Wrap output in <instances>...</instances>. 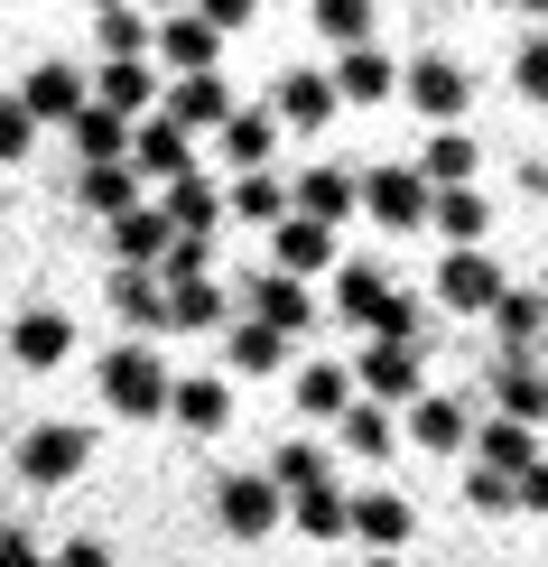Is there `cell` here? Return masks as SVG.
Masks as SVG:
<instances>
[{
	"label": "cell",
	"mask_w": 548,
	"mask_h": 567,
	"mask_svg": "<svg viewBox=\"0 0 548 567\" xmlns=\"http://www.w3.org/2000/svg\"><path fill=\"white\" fill-rule=\"evenodd\" d=\"M84 10H93V19H103V10H122V0H84Z\"/></svg>",
	"instance_id": "obj_20"
},
{
	"label": "cell",
	"mask_w": 548,
	"mask_h": 567,
	"mask_svg": "<svg viewBox=\"0 0 548 567\" xmlns=\"http://www.w3.org/2000/svg\"><path fill=\"white\" fill-rule=\"evenodd\" d=\"M93 93H103V103L122 112V122H131V112L149 122V103H158V75H149L139 56H122V65H103V75H93Z\"/></svg>",
	"instance_id": "obj_13"
},
{
	"label": "cell",
	"mask_w": 548,
	"mask_h": 567,
	"mask_svg": "<svg viewBox=\"0 0 548 567\" xmlns=\"http://www.w3.org/2000/svg\"><path fill=\"white\" fill-rule=\"evenodd\" d=\"M158 56H168L177 75H214V56H224V29H214L205 10H168V29H158Z\"/></svg>",
	"instance_id": "obj_6"
},
{
	"label": "cell",
	"mask_w": 548,
	"mask_h": 567,
	"mask_svg": "<svg viewBox=\"0 0 548 567\" xmlns=\"http://www.w3.org/2000/svg\"><path fill=\"white\" fill-rule=\"evenodd\" d=\"M93 38H103V56L112 65H122V56H149V19H139V0H122V10H103V19H93Z\"/></svg>",
	"instance_id": "obj_15"
},
{
	"label": "cell",
	"mask_w": 548,
	"mask_h": 567,
	"mask_svg": "<svg viewBox=\"0 0 548 567\" xmlns=\"http://www.w3.org/2000/svg\"><path fill=\"white\" fill-rule=\"evenodd\" d=\"M317 29L335 47H372V0H317Z\"/></svg>",
	"instance_id": "obj_16"
},
{
	"label": "cell",
	"mask_w": 548,
	"mask_h": 567,
	"mask_svg": "<svg viewBox=\"0 0 548 567\" xmlns=\"http://www.w3.org/2000/svg\"><path fill=\"white\" fill-rule=\"evenodd\" d=\"M400 75H410V65H391L381 47H344L335 56V93L344 103H381V93H400Z\"/></svg>",
	"instance_id": "obj_10"
},
{
	"label": "cell",
	"mask_w": 548,
	"mask_h": 567,
	"mask_svg": "<svg viewBox=\"0 0 548 567\" xmlns=\"http://www.w3.org/2000/svg\"><path fill=\"white\" fill-rule=\"evenodd\" d=\"M29 140H38V112L19 103V93H0V168H10V158L29 150Z\"/></svg>",
	"instance_id": "obj_17"
},
{
	"label": "cell",
	"mask_w": 548,
	"mask_h": 567,
	"mask_svg": "<svg viewBox=\"0 0 548 567\" xmlns=\"http://www.w3.org/2000/svg\"><path fill=\"white\" fill-rule=\"evenodd\" d=\"M65 140L84 150V168H122V158H131V140H139V122H122L112 103H84L75 122H65Z\"/></svg>",
	"instance_id": "obj_5"
},
{
	"label": "cell",
	"mask_w": 548,
	"mask_h": 567,
	"mask_svg": "<svg viewBox=\"0 0 548 567\" xmlns=\"http://www.w3.org/2000/svg\"><path fill=\"white\" fill-rule=\"evenodd\" d=\"M19 103H29L38 122H75V112H84V75H75V65H29Z\"/></svg>",
	"instance_id": "obj_11"
},
{
	"label": "cell",
	"mask_w": 548,
	"mask_h": 567,
	"mask_svg": "<svg viewBox=\"0 0 548 567\" xmlns=\"http://www.w3.org/2000/svg\"><path fill=\"white\" fill-rule=\"evenodd\" d=\"M168 10H196V0H168Z\"/></svg>",
	"instance_id": "obj_22"
},
{
	"label": "cell",
	"mask_w": 548,
	"mask_h": 567,
	"mask_svg": "<svg viewBox=\"0 0 548 567\" xmlns=\"http://www.w3.org/2000/svg\"><path fill=\"white\" fill-rule=\"evenodd\" d=\"M168 122L196 140V131H214L224 140V122H232V93H224V75H177V93H168Z\"/></svg>",
	"instance_id": "obj_8"
},
{
	"label": "cell",
	"mask_w": 548,
	"mask_h": 567,
	"mask_svg": "<svg viewBox=\"0 0 548 567\" xmlns=\"http://www.w3.org/2000/svg\"><path fill=\"white\" fill-rule=\"evenodd\" d=\"M353 205H363V177H353V168H307V177H298V215H307V224L335 233Z\"/></svg>",
	"instance_id": "obj_9"
},
{
	"label": "cell",
	"mask_w": 548,
	"mask_h": 567,
	"mask_svg": "<svg viewBox=\"0 0 548 567\" xmlns=\"http://www.w3.org/2000/svg\"><path fill=\"white\" fill-rule=\"evenodd\" d=\"M400 93H410V103H418V112H427L437 131H456V112L474 103V75H465L456 56H418L410 75H400Z\"/></svg>",
	"instance_id": "obj_2"
},
{
	"label": "cell",
	"mask_w": 548,
	"mask_h": 567,
	"mask_svg": "<svg viewBox=\"0 0 548 567\" xmlns=\"http://www.w3.org/2000/svg\"><path fill=\"white\" fill-rule=\"evenodd\" d=\"M344 93H335V75H307V65H289V75H279V93H270V112L289 131H325V112H335Z\"/></svg>",
	"instance_id": "obj_7"
},
{
	"label": "cell",
	"mask_w": 548,
	"mask_h": 567,
	"mask_svg": "<svg viewBox=\"0 0 548 567\" xmlns=\"http://www.w3.org/2000/svg\"><path fill=\"white\" fill-rule=\"evenodd\" d=\"M224 158L242 177H260L279 158V112H232V122H224Z\"/></svg>",
	"instance_id": "obj_12"
},
{
	"label": "cell",
	"mask_w": 548,
	"mask_h": 567,
	"mask_svg": "<svg viewBox=\"0 0 548 567\" xmlns=\"http://www.w3.org/2000/svg\"><path fill=\"white\" fill-rule=\"evenodd\" d=\"M520 10H530V19H548V0H520Z\"/></svg>",
	"instance_id": "obj_21"
},
{
	"label": "cell",
	"mask_w": 548,
	"mask_h": 567,
	"mask_svg": "<svg viewBox=\"0 0 548 567\" xmlns=\"http://www.w3.org/2000/svg\"><path fill=\"white\" fill-rule=\"evenodd\" d=\"M437 233L456 251H484V233H493V205L474 196V186H456V196H437Z\"/></svg>",
	"instance_id": "obj_14"
},
{
	"label": "cell",
	"mask_w": 548,
	"mask_h": 567,
	"mask_svg": "<svg viewBox=\"0 0 548 567\" xmlns=\"http://www.w3.org/2000/svg\"><path fill=\"white\" fill-rule=\"evenodd\" d=\"M131 168L158 177V196H168L177 177H196V140H186L168 112H149V122H139V140H131Z\"/></svg>",
	"instance_id": "obj_3"
},
{
	"label": "cell",
	"mask_w": 548,
	"mask_h": 567,
	"mask_svg": "<svg viewBox=\"0 0 548 567\" xmlns=\"http://www.w3.org/2000/svg\"><path fill=\"white\" fill-rule=\"evenodd\" d=\"M511 84L530 93V103H548V38H530V47L511 56Z\"/></svg>",
	"instance_id": "obj_18"
},
{
	"label": "cell",
	"mask_w": 548,
	"mask_h": 567,
	"mask_svg": "<svg viewBox=\"0 0 548 567\" xmlns=\"http://www.w3.org/2000/svg\"><path fill=\"white\" fill-rule=\"evenodd\" d=\"M363 215L391 233H418L437 224V186H427V168H363Z\"/></svg>",
	"instance_id": "obj_1"
},
{
	"label": "cell",
	"mask_w": 548,
	"mask_h": 567,
	"mask_svg": "<svg viewBox=\"0 0 548 567\" xmlns=\"http://www.w3.org/2000/svg\"><path fill=\"white\" fill-rule=\"evenodd\" d=\"M10 353H19L29 372H56L65 353H75V317H65V307H29V317L10 326Z\"/></svg>",
	"instance_id": "obj_4"
},
{
	"label": "cell",
	"mask_w": 548,
	"mask_h": 567,
	"mask_svg": "<svg viewBox=\"0 0 548 567\" xmlns=\"http://www.w3.org/2000/svg\"><path fill=\"white\" fill-rule=\"evenodd\" d=\"M196 10H205V19H214V29H224V38H232V29H251V10H260V0H196Z\"/></svg>",
	"instance_id": "obj_19"
}]
</instances>
